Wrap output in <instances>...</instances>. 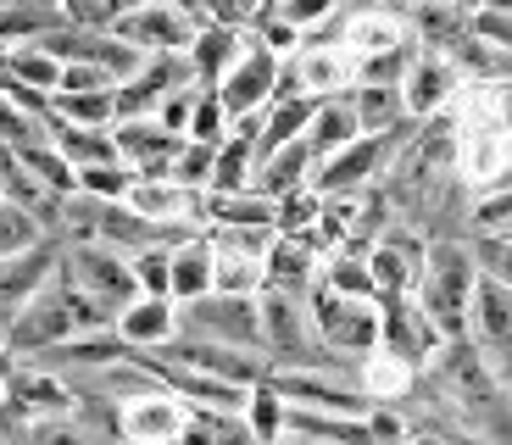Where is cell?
Listing matches in <instances>:
<instances>
[{"label": "cell", "instance_id": "obj_28", "mask_svg": "<svg viewBox=\"0 0 512 445\" xmlns=\"http://www.w3.org/2000/svg\"><path fill=\"white\" fill-rule=\"evenodd\" d=\"M56 145H62V156L84 173V167H106V162H123L117 156V140H112V128H73V123H56L51 128Z\"/></svg>", "mask_w": 512, "mask_h": 445}, {"label": "cell", "instance_id": "obj_20", "mask_svg": "<svg viewBox=\"0 0 512 445\" xmlns=\"http://www.w3.org/2000/svg\"><path fill=\"white\" fill-rule=\"evenodd\" d=\"M117 334H123L134 351H156V345L179 340V301H156V295H140L117 318Z\"/></svg>", "mask_w": 512, "mask_h": 445}, {"label": "cell", "instance_id": "obj_21", "mask_svg": "<svg viewBox=\"0 0 512 445\" xmlns=\"http://www.w3.org/2000/svg\"><path fill=\"white\" fill-rule=\"evenodd\" d=\"M323 279V256L307 240H273L268 251V290H290V295H312Z\"/></svg>", "mask_w": 512, "mask_h": 445}, {"label": "cell", "instance_id": "obj_24", "mask_svg": "<svg viewBox=\"0 0 512 445\" xmlns=\"http://www.w3.org/2000/svg\"><path fill=\"white\" fill-rule=\"evenodd\" d=\"M351 95H357L362 134H396V128L418 123V117L407 112V95H401V84H357Z\"/></svg>", "mask_w": 512, "mask_h": 445}, {"label": "cell", "instance_id": "obj_41", "mask_svg": "<svg viewBox=\"0 0 512 445\" xmlns=\"http://www.w3.org/2000/svg\"><path fill=\"white\" fill-rule=\"evenodd\" d=\"M195 106H201V84H184V89H173V95L162 101L156 123L173 128V134H184V140H190V117H195Z\"/></svg>", "mask_w": 512, "mask_h": 445}, {"label": "cell", "instance_id": "obj_43", "mask_svg": "<svg viewBox=\"0 0 512 445\" xmlns=\"http://www.w3.org/2000/svg\"><path fill=\"white\" fill-rule=\"evenodd\" d=\"M474 34L512 56V12H490V6H479V12H474Z\"/></svg>", "mask_w": 512, "mask_h": 445}, {"label": "cell", "instance_id": "obj_5", "mask_svg": "<svg viewBox=\"0 0 512 445\" xmlns=\"http://www.w3.org/2000/svg\"><path fill=\"white\" fill-rule=\"evenodd\" d=\"M312 323H318V340L329 345V356H357L368 362L379 351V301H351V295H334L329 284L318 279V290L307 295Z\"/></svg>", "mask_w": 512, "mask_h": 445}, {"label": "cell", "instance_id": "obj_36", "mask_svg": "<svg viewBox=\"0 0 512 445\" xmlns=\"http://www.w3.org/2000/svg\"><path fill=\"white\" fill-rule=\"evenodd\" d=\"M262 6H268V0H195V17H201V23H218V28H240V34H251L256 17H262Z\"/></svg>", "mask_w": 512, "mask_h": 445}, {"label": "cell", "instance_id": "obj_1", "mask_svg": "<svg viewBox=\"0 0 512 445\" xmlns=\"http://www.w3.org/2000/svg\"><path fill=\"white\" fill-rule=\"evenodd\" d=\"M479 290V262L474 240H429V262H423L418 306L440 329V340H462L468 334V306Z\"/></svg>", "mask_w": 512, "mask_h": 445}, {"label": "cell", "instance_id": "obj_6", "mask_svg": "<svg viewBox=\"0 0 512 445\" xmlns=\"http://www.w3.org/2000/svg\"><path fill=\"white\" fill-rule=\"evenodd\" d=\"M67 340H78V318H73V301H67L62 273H56V279L23 306V318L6 329L0 345H6L17 362H39L45 351H56V345H67Z\"/></svg>", "mask_w": 512, "mask_h": 445}, {"label": "cell", "instance_id": "obj_4", "mask_svg": "<svg viewBox=\"0 0 512 445\" xmlns=\"http://www.w3.org/2000/svg\"><path fill=\"white\" fill-rule=\"evenodd\" d=\"M179 334L212 340V345H234V351H262V301L256 295L212 290L201 301L179 306Z\"/></svg>", "mask_w": 512, "mask_h": 445}, {"label": "cell", "instance_id": "obj_37", "mask_svg": "<svg viewBox=\"0 0 512 445\" xmlns=\"http://www.w3.org/2000/svg\"><path fill=\"white\" fill-rule=\"evenodd\" d=\"M474 262H479L485 279H496V284H507V290H512V229L474 234Z\"/></svg>", "mask_w": 512, "mask_h": 445}, {"label": "cell", "instance_id": "obj_16", "mask_svg": "<svg viewBox=\"0 0 512 445\" xmlns=\"http://www.w3.org/2000/svg\"><path fill=\"white\" fill-rule=\"evenodd\" d=\"M362 140V117H357V95H329V101H318V117H312L307 128V145L312 156H318V167L329 162V156H340L346 145Z\"/></svg>", "mask_w": 512, "mask_h": 445}, {"label": "cell", "instance_id": "obj_47", "mask_svg": "<svg viewBox=\"0 0 512 445\" xmlns=\"http://www.w3.org/2000/svg\"><path fill=\"white\" fill-rule=\"evenodd\" d=\"M273 6H279V0H273Z\"/></svg>", "mask_w": 512, "mask_h": 445}, {"label": "cell", "instance_id": "obj_13", "mask_svg": "<svg viewBox=\"0 0 512 445\" xmlns=\"http://www.w3.org/2000/svg\"><path fill=\"white\" fill-rule=\"evenodd\" d=\"M112 140H117V156L140 178H173V162L184 151V134L162 128L156 117H134V123H112Z\"/></svg>", "mask_w": 512, "mask_h": 445}, {"label": "cell", "instance_id": "obj_26", "mask_svg": "<svg viewBox=\"0 0 512 445\" xmlns=\"http://www.w3.org/2000/svg\"><path fill=\"white\" fill-rule=\"evenodd\" d=\"M256 167H262V156H256V140H240V134H229V140L218 145V162H212V190H206V195L256 190Z\"/></svg>", "mask_w": 512, "mask_h": 445}, {"label": "cell", "instance_id": "obj_15", "mask_svg": "<svg viewBox=\"0 0 512 445\" xmlns=\"http://www.w3.org/2000/svg\"><path fill=\"white\" fill-rule=\"evenodd\" d=\"M457 78H462V73L446 62V56L423 45V51L412 56L407 78H401V95H407V112L418 117V123H429V117H440V112H446V101H451V89H457Z\"/></svg>", "mask_w": 512, "mask_h": 445}, {"label": "cell", "instance_id": "obj_30", "mask_svg": "<svg viewBox=\"0 0 512 445\" xmlns=\"http://www.w3.org/2000/svg\"><path fill=\"white\" fill-rule=\"evenodd\" d=\"M323 284H329L334 295H351V301H379V284H373L368 256H346V251H334L329 262H323Z\"/></svg>", "mask_w": 512, "mask_h": 445}, {"label": "cell", "instance_id": "obj_44", "mask_svg": "<svg viewBox=\"0 0 512 445\" xmlns=\"http://www.w3.org/2000/svg\"><path fill=\"white\" fill-rule=\"evenodd\" d=\"M140 6H151V0H112V12L128 17V12H140Z\"/></svg>", "mask_w": 512, "mask_h": 445}, {"label": "cell", "instance_id": "obj_27", "mask_svg": "<svg viewBox=\"0 0 512 445\" xmlns=\"http://www.w3.org/2000/svg\"><path fill=\"white\" fill-rule=\"evenodd\" d=\"M346 51L351 62H368V56H384V51H396V45H407V34H401L396 17H384V12H357L346 17Z\"/></svg>", "mask_w": 512, "mask_h": 445}, {"label": "cell", "instance_id": "obj_10", "mask_svg": "<svg viewBox=\"0 0 512 445\" xmlns=\"http://www.w3.org/2000/svg\"><path fill=\"white\" fill-rule=\"evenodd\" d=\"M56 273H62V240H39L34 251L0 262V340H6V329L23 318V306L34 301Z\"/></svg>", "mask_w": 512, "mask_h": 445}, {"label": "cell", "instance_id": "obj_40", "mask_svg": "<svg viewBox=\"0 0 512 445\" xmlns=\"http://www.w3.org/2000/svg\"><path fill=\"white\" fill-rule=\"evenodd\" d=\"M212 162H218V145L184 140L179 162H173V178H179V184H190V190H212Z\"/></svg>", "mask_w": 512, "mask_h": 445}, {"label": "cell", "instance_id": "obj_29", "mask_svg": "<svg viewBox=\"0 0 512 445\" xmlns=\"http://www.w3.org/2000/svg\"><path fill=\"white\" fill-rule=\"evenodd\" d=\"M56 123H73V128H112V123H117V89L56 95Z\"/></svg>", "mask_w": 512, "mask_h": 445}, {"label": "cell", "instance_id": "obj_22", "mask_svg": "<svg viewBox=\"0 0 512 445\" xmlns=\"http://www.w3.org/2000/svg\"><path fill=\"white\" fill-rule=\"evenodd\" d=\"M279 201L262 190H234V195H206V223L212 229H273Z\"/></svg>", "mask_w": 512, "mask_h": 445}, {"label": "cell", "instance_id": "obj_31", "mask_svg": "<svg viewBox=\"0 0 512 445\" xmlns=\"http://www.w3.org/2000/svg\"><path fill=\"white\" fill-rule=\"evenodd\" d=\"M284 418H290V401L273 390V379L256 384L251 401H245V423H251V434H256L262 445H279V440H284Z\"/></svg>", "mask_w": 512, "mask_h": 445}, {"label": "cell", "instance_id": "obj_46", "mask_svg": "<svg viewBox=\"0 0 512 445\" xmlns=\"http://www.w3.org/2000/svg\"><path fill=\"white\" fill-rule=\"evenodd\" d=\"M117 445H134V440H117Z\"/></svg>", "mask_w": 512, "mask_h": 445}, {"label": "cell", "instance_id": "obj_25", "mask_svg": "<svg viewBox=\"0 0 512 445\" xmlns=\"http://www.w3.org/2000/svg\"><path fill=\"white\" fill-rule=\"evenodd\" d=\"M0 67L12 78H23L28 89H39V95H51L56 101V89H62V73H67V62L56 51H45V45H12V51H0Z\"/></svg>", "mask_w": 512, "mask_h": 445}, {"label": "cell", "instance_id": "obj_7", "mask_svg": "<svg viewBox=\"0 0 512 445\" xmlns=\"http://www.w3.org/2000/svg\"><path fill=\"white\" fill-rule=\"evenodd\" d=\"M112 34H123L128 45H140L145 56H190L195 34H201V17L179 0H151L140 12H128L112 23Z\"/></svg>", "mask_w": 512, "mask_h": 445}, {"label": "cell", "instance_id": "obj_9", "mask_svg": "<svg viewBox=\"0 0 512 445\" xmlns=\"http://www.w3.org/2000/svg\"><path fill=\"white\" fill-rule=\"evenodd\" d=\"M468 340L479 345L496 379L512 390V290L496 279L479 273V290H474V306H468Z\"/></svg>", "mask_w": 512, "mask_h": 445}, {"label": "cell", "instance_id": "obj_45", "mask_svg": "<svg viewBox=\"0 0 512 445\" xmlns=\"http://www.w3.org/2000/svg\"><path fill=\"white\" fill-rule=\"evenodd\" d=\"M479 6H490V12H512V0H479Z\"/></svg>", "mask_w": 512, "mask_h": 445}, {"label": "cell", "instance_id": "obj_38", "mask_svg": "<svg viewBox=\"0 0 512 445\" xmlns=\"http://www.w3.org/2000/svg\"><path fill=\"white\" fill-rule=\"evenodd\" d=\"M229 128H234V117L223 112L218 89H201V106H195V117H190V140H201V145H223V140H229Z\"/></svg>", "mask_w": 512, "mask_h": 445}, {"label": "cell", "instance_id": "obj_39", "mask_svg": "<svg viewBox=\"0 0 512 445\" xmlns=\"http://www.w3.org/2000/svg\"><path fill=\"white\" fill-rule=\"evenodd\" d=\"M268 6H273V0H268ZM273 12H279L284 23H295L301 34H323V28L340 17V0H279Z\"/></svg>", "mask_w": 512, "mask_h": 445}, {"label": "cell", "instance_id": "obj_32", "mask_svg": "<svg viewBox=\"0 0 512 445\" xmlns=\"http://www.w3.org/2000/svg\"><path fill=\"white\" fill-rule=\"evenodd\" d=\"M39 240H51L45 234V223H39L28 206H17V201H0V262L6 256H23V251H34Z\"/></svg>", "mask_w": 512, "mask_h": 445}, {"label": "cell", "instance_id": "obj_17", "mask_svg": "<svg viewBox=\"0 0 512 445\" xmlns=\"http://www.w3.org/2000/svg\"><path fill=\"white\" fill-rule=\"evenodd\" d=\"M245 39H251V34H240V28L201 23V34H195V45H190L195 84H201V89H218L223 78H229V67L245 56Z\"/></svg>", "mask_w": 512, "mask_h": 445}, {"label": "cell", "instance_id": "obj_42", "mask_svg": "<svg viewBox=\"0 0 512 445\" xmlns=\"http://www.w3.org/2000/svg\"><path fill=\"white\" fill-rule=\"evenodd\" d=\"M90 89H117V78L106 73V67H95V62H67L56 95H90Z\"/></svg>", "mask_w": 512, "mask_h": 445}, {"label": "cell", "instance_id": "obj_23", "mask_svg": "<svg viewBox=\"0 0 512 445\" xmlns=\"http://www.w3.org/2000/svg\"><path fill=\"white\" fill-rule=\"evenodd\" d=\"M67 17L45 0H6L0 6V51H12V45H34V39L56 34Z\"/></svg>", "mask_w": 512, "mask_h": 445}, {"label": "cell", "instance_id": "obj_11", "mask_svg": "<svg viewBox=\"0 0 512 445\" xmlns=\"http://www.w3.org/2000/svg\"><path fill=\"white\" fill-rule=\"evenodd\" d=\"M279 73H284V56H273L262 39H245V56L229 67V78L218 84L223 112H229V117H245V112H262V106H273Z\"/></svg>", "mask_w": 512, "mask_h": 445}, {"label": "cell", "instance_id": "obj_33", "mask_svg": "<svg viewBox=\"0 0 512 445\" xmlns=\"http://www.w3.org/2000/svg\"><path fill=\"white\" fill-rule=\"evenodd\" d=\"M318 217H323V195L318 190H295L279 201V217H273V229L284 234V240H307L312 229H318Z\"/></svg>", "mask_w": 512, "mask_h": 445}, {"label": "cell", "instance_id": "obj_8", "mask_svg": "<svg viewBox=\"0 0 512 445\" xmlns=\"http://www.w3.org/2000/svg\"><path fill=\"white\" fill-rule=\"evenodd\" d=\"M379 351L396 356V362H407V368H429L435 362V351L446 340H440V329L429 323V312L418 306V295H390V301H379Z\"/></svg>", "mask_w": 512, "mask_h": 445}, {"label": "cell", "instance_id": "obj_3", "mask_svg": "<svg viewBox=\"0 0 512 445\" xmlns=\"http://www.w3.org/2000/svg\"><path fill=\"white\" fill-rule=\"evenodd\" d=\"M62 273L78 284V290L90 295L101 306L106 318H123L128 306L140 301V279H134V256L112 251V245H62Z\"/></svg>", "mask_w": 512, "mask_h": 445}, {"label": "cell", "instance_id": "obj_35", "mask_svg": "<svg viewBox=\"0 0 512 445\" xmlns=\"http://www.w3.org/2000/svg\"><path fill=\"white\" fill-rule=\"evenodd\" d=\"M134 279H140V295L173 301V245H151L134 256Z\"/></svg>", "mask_w": 512, "mask_h": 445}, {"label": "cell", "instance_id": "obj_19", "mask_svg": "<svg viewBox=\"0 0 512 445\" xmlns=\"http://www.w3.org/2000/svg\"><path fill=\"white\" fill-rule=\"evenodd\" d=\"M312 173H318V156H312L307 140H295V145H284V151L262 156L256 190L268 195V201H284V195H295V190H312Z\"/></svg>", "mask_w": 512, "mask_h": 445}, {"label": "cell", "instance_id": "obj_12", "mask_svg": "<svg viewBox=\"0 0 512 445\" xmlns=\"http://www.w3.org/2000/svg\"><path fill=\"white\" fill-rule=\"evenodd\" d=\"M423 262H429V240H423V234H407V229L384 234V240L368 251L373 284H379V301H390V295H418Z\"/></svg>", "mask_w": 512, "mask_h": 445}, {"label": "cell", "instance_id": "obj_34", "mask_svg": "<svg viewBox=\"0 0 512 445\" xmlns=\"http://www.w3.org/2000/svg\"><path fill=\"white\" fill-rule=\"evenodd\" d=\"M134 184H140V173L128 162H106V167H84V173H78V190L95 195V201H128Z\"/></svg>", "mask_w": 512, "mask_h": 445}, {"label": "cell", "instance_id": "obj_2", "mask_svg": "<svg viewBox=\"0 0 512 445\" xmlns=\"http://www.w3.org/2000/svg\"><path fill=\"white\" fill-rule=\"evenodd\" d=\"M262 351L273 368H318V373H340V356H329V345L318 340L307 295L290 290H262Z\"/></svg>", "mask_w": 512, "mask_h": 445}, {"label": "cell", "instance_id": "obj_18", "mask_svg": "<svg viewBox=\"0 0 512 445\" xmlns=\"http://www.w3.org/2000/svg\"><path fill=\"white\" fill-rule=\"evenodd\" d=\"M212 290H218V251H212V234H195V240L173 245V301L190 306Z\"/></svg>", "mask_w": 512, "mask_h": 445}, {"label": "cell", "instance_id": "obj_14", "mask_svg": "<svg viewBox=\"0 0 512 445\" xmlns=\"http://www.w3.org/2000/svg\"><path fill=\"white\" fill-rule=\"evenodd\" d=\"M123 440L134 445H179L184 423H190V401H179L173 390H145L134 401H123Z\"/></svg>", "mask_w": 512, "mask_h": 445}]
</instances>
